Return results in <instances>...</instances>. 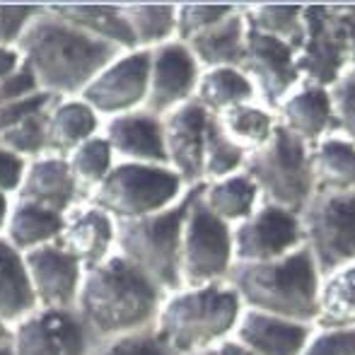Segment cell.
Returning <instances> with one entry per match:
<instances>
[{"label":"cell","mask_w":355,"mask_h":355,"mask_svg":"<svg viewBox=\"0 0 355 355\" xmlns=\"http://www.w3.org/2000/svg\"><path fill=\"white\" fill-rule=\"evenodd\" d=\"M128 27L136 39V49L162 46L177 39V5L169 3H126L123 5Z\"/></svg>","instance_id":"obj_32"},{"label":"cell","mask_w":355,"mask_h":355,"mask_svg":"<svg viewBox=\"0 0 355 355\" xmlns=\"http://www.w3.org/2000/svg\"><path fill=\"white\" fill-rule=\"evenodd\" d=\"M22 56H19L17 49H3L0 46V83H5V80L10 78V75H15L22 68Z\"/></svg>","instance_id":"obj_45"},{"label":"cell","mask_w":355,"mask_h":355,"mask_svg":"<svg viewBox=\"0 0 355 355\" xmlns=\"http://www.w3.org/2000/svg\"><path fill=\"white\" fill-rule=\"evenodd\" d=\"M355 68V5H304L297 46L302 83L331 87Z\"/></svg>","instance_id":"obj_7"},{"label":"cell","mask_w":355,"mask_h":355,"mask_svg":"<svg viewBox=\"0 0 355 355\" xmlns=\"http://www.w3.org/2000/svg\"><path fill=\"white\" fill-rule=\"evenodd\" d=\"M218 355H252L249 351H244L239 343H234L232 338H230L227 343H223V346L218 348Z\"/></svg>","instance_id":"obj_47"},{"label":"cell","mask_w":355,"mask_h":355,"mask_svg":"<svg viewBox=\"0 0 355 355\" xmlns=\"http://www.w3.org/2000/svg\"><path fill=\"white\" fill-rule=\"evenodd\" d=\"M0 355H12V348H10V341L0 343Z\"/></svg>","instance_id":"obj_49"},{"label":"cell","mask_w":355,"mask_h":355,"mask_svg":"<svg viewBox=\"0 0 355 355\" xmlns=\"http://www.w3.org/2000/svg\"><path fill=\"white\" fill-rule=\"evenodd\" d=\"M24 263L39 307L73 309L78 304L85 266L61 242L27 252Z\"/></svg>","instance_id":"obj_16"},{"label":"cell","mask_w":355,"mask_h":355,"mask_svg":"<svg viewBox=\"0 0 355 355\" xmlns=\"http://www.w3.org/2000/svg\"><path fill=\"white\" fill-rule=\"evenodd\" d=\"M234 263H266L288 257L304 244L302 218L273 203H261L232 227Z\"/></svg>","instance_id":"obj_12"},{"label":"cell","mask_w":355,"mask_h":355,"mask_svg":"<svg viewBox=\"0 0 355 355\" xmlns=\"http://www.w3.org/2000/svg\"><path fill=\"white\" fill-rule=\"evenodd\" d=\"M150 87V51H123L104 68L80 94L85 104L102 116V121L145 107Z\"/></svg>","instance_id":"obj_13"},{"label":"cell","mask_w":355,"mask_h":355,"mask_svg":"<svg viewBox=\"0 0 355 355\" xmlns=\"http://www.w3.org/2000/svg\"><path fill=\"white\" fill-rule=\"evenodd\" d=\"M24 169H27V159H22L19 155L10 153L0 145V191L15 196L22 184Z\"/></svg>","instance_id":"obj_44"},{"label":"cell","mask_w":355,"mask_h":355,"mask_svg":"<svg viewBox=\"0 0 355 355\" xmlns=\"http://www.w3.org/2000/svg\"><path fill=\"white\" fill-rule=\"evenodd\" d=\"M317 324L324 329L355 327V263L322 278Z\"/></svg>","instance_id":"obj_33"},{"label":"cell","mask_w":355,"mask_h":355,"mask_svg":"<svg viewBox=\"0 0 355 355\" xmlns=\"http://www.w3.org/2000/svg\"><path fill=\"white\" fill-rule=\"evenodd\" d=\"M102 116L80 97L56 99L46 116V155L68 157L102 131Z\"/></svg>","instance_id":"obj_24"},{"label":"cell","mask_w":355,"mask_h":355,"mask_svg":"<svg viewBox=\"0 0 355 355\" xmlns=\"http://www.w3.org/2000/svg\"><path fill=\"white\" fill-rule=\"evenodd\" d=\"M208 119H211V114L196 99L162 116L167 164L182 177L187 187H196V184L206 182L203 155H206Z\"/></svg>","instance_id":"obj_17"},{"label":"cell","mask_w":355,"mask_h":355,"mask_svg":"<svg viewBox=\"0 0 355 355\" xmlns=\"http://www.w3.org/2000/svg\"><path fill=\"white\" fill-rule=\"evenodd\" d=\"M89 355H177V353L155 334V329H145V331L128 334V336L97 341Z\"/></svg>","instance_id":"obj_39"},{"label":"cell","mask_w":355,"mask_h":355,"mask_svg":"<svg viewBox=\"0 0 355 355\" xmlns=\"http://www.w3.org/2000/svg\"><path fill=\"white\" fill-rule=\"evenodd\" d=\"M56 15L68 19L78 29L104 44H112L119 51H136V39L128 27L123 5L116 3H61L51 5Z\"/></svg>","instance_id":"obj_25"},{"label":"cell","mask_w":355,"mask_h":355,"mask_svg":"<svg viewBox=\"0 0 355 355\" xmlns=\"http://www.w3.org/2000/svg\"><path fill=\"white\" fill-rule=\"evenodd\" d=\"M66 159L71 164V172L75 182H78L80 191H83L85 201L97 191V187L109 177L114 164L119 162L112 145L102 136V131L89 138V141H85L80 148H75Z\"/></svg>","instance_id":"obj_34"},{"label":"cell","mask_w":355,"mask_h":355,"mask_svg":"<svg viewBox=\"0 0 355 355\" xmlns=\"http://www.w3.org/2000/svg\"><path fill=\"white\" fill-rule=\"evenodd\" d=\"M17 51L37 80L39 92L56 99L80 97L85 87L123 53L63 19L51 5L42 8L27 34L19 39Z\"/></svg>","instance_id":"obj_1"},{"label":"cell","mask_w":355,"mask_h":355,"mask_svg":"<svg viewBox=\"0 0 355 355\" xmlns=\"http://www.w3.org/2000/svg\"><path fill=\"white\" fill-rule=\"evenodd\" d=\"M63 225H66V215L53 213L49 208L37 206V203L22 201V198H12V208H10L3 237L17 252L27 254L39 247L58 242Z\"/></svg>","instance_id":"obj_27"},{"label":"cell","mask_w":355,"mask_h":355,"mask_svg":"<svg viewBox=\"0 0 355 355\" xmlns=\"http://www.w3.org/2000/svg\"><path fill=\"white\" fill-rule=\"evenodd\" d=\"M44 5H0V46L17 49Z\"/></svg>","instance_id":"obj_40"},{"label":"cell","mask_w":355,"mask_h":355,"mask_svg":"<svg viewBox=\"0 0 355 355\" xmlns=\"http://www.w3.org/2000/svg\"><path fill=\"white\" fill-rule=\"evenodd\" d=\"M102 136L112 145L119 162L167 164L162 119L145 109L107 119L102 123Z\"/></svg>","instance_id":"obj_19"},{"label":"cell","mask_w":355,"mask_h":355,"mask_svg":"<svg viewBox=\"0 0 355 355\" xmlns=\"http://www.w3.org/2000/svg\"><path fill=\"white\" fill-rule=\"evenodd\" d=\"M312 334V324L290 322L259 309H244L232 341L252 355H300Z\"/></svg>","instance_id":"obj_21"},{"label":"cell","mask_w":355,"mask_h":355,"mask_svg":"<svg viewBox=\"0 0 355 355\" xmlns=\"http://www.w3.org/2000/svg\"><path fill=\"white\" fill-rule=\"evenodd\" d=\"M164 297L167 293L159 285L114 254L85 271L75 309L94 341H104L153 329Z\"/></svg>","instance_id":"obj_2"},{"label":"cell","mask_w":355,"mask_h":355,"mask_svg":"<svg viewBox=\"0 0 355 355\" xmlns=\"http://www.w3.org/2000/svg\"><path fill=\"white\" fill-rule=\"evenodd\" d=\"M37 307L24 254L0 234V322L12 329Z\"/></svg>","instance_id":"obj_26"},{"label":"cell","mask_w":355,"mask_h":355,"mask_svg":"<svg viewBox=\"0 0 355 355\" xmlns=\"http://www.w3.org/2000/svg\"><path fill=\"white\" fill-rule=\"evenodd\" d=\"M247 32L249 22L244 15V5H237L232 15L220 19L211 29L196 34L189 42H182L189 46L193 58L198 61L201 71L211 68H239L244 61V49H247Z\"/></svg>","instance_id":"obj_23"},{"label":"cell","mask_w":355,"mask_h":355,"mask_svg":"<svg viewBox=\"0 0 355 355\" xmlns=\"http://www.w3.org/2000/svg\"><path fill=\"white\" fill-rule=\"evenodd\" d=\"M237 5H211V3H184L177 5V42H189L196 34L211 29L220 19L232 15Z\"/></svg>","instance_id":"obj_38"},{"label":"cell","mask_w":355,"mask_h":355,"mask_svg":"<svg viewBox=\"0 0 355 355\" xmlns=\"http://www.w3.org/2000/svg\"><path fill=\"white\" fill-rule=\"evenodd\" d=\"M300 355H355V327L322 329V331L312 334L309 343Z\"/></svg>","instance_id":"obj_42"},{"label":"cell","mask_w":355,"mask_h":355,"mask_svg":"<svg viewBox=\"0 0 355 355\" xmlns=\"http://www.w3.org/2000/svg\"><path fill=\"white\" fill-rule=\"evenodd\" d=\"M10 208H12V196L0 191V234L5 232V225H8V218H10Z\"/></svg>","instance_id":"obj_46"},{"label":"cell","mask_w":355,"mask_h":355,"mask_svg":"<svg viewBox=\"0 0 355 355\" xmlns=\"http://www.w3.org/2000/svg\"><path fill=\"white\" fill-rule=\"evenodd\" d=\"M203 187V184H201ZM201 187L187 213L182 234V288L225 283L234 266L232 227L208 211Z\"/></svg>","instance_id":"obj_10"},{"label":"cell","mask_w":355,"mask_h":355,"mask_svg":"<svg viewBox=\"0 0 355 355\" xmlns=\"http://www.w3.org/2000/svg\"><path fill=\"white\" fill-rule=\"evenodd\" d=\"M239 68L254 83L259 102L271 112H276L278 104L302 83L297 71V49L252 27L247 32V49Z\"/></svg>","instance_id":"obj_14"},{"label":"cell","mask_w":355,"mask_h":355,"mask_svg":"<svg viewBox=\"0 0 355 355\" xmlns=\"http://www.w3.org/2000/svg\"><path fill=\"white\" fill-rule=\"evenodd\" d=\"M94 343L75 307H37L10 329L12 355H89Z\"/></svg>","instance_id":"obj_11"},{"label":"cell","mask_w":355,"mask_h":355,"mask_svg":"<svg viewBox=\"0 0 355 355\" xmlns=\"http://www.w3.org/2000/svg\"><path fill=\"white\" fill-rule=\"evenodd\" d=\"M198 355H218V348H215V351H206V353H198Z\"/></svg>","instance_id":"obj_50"},{"label":"cell","mask_w":355,"mask_h":355,"mask_svg":"<svg viewBox=\"0 0 355 355\" xmlns=\"http://www.w3.org/2000/svg\"><path fill=\"white\" fill-rule=\"evenodd\" d=\"M338 119V133L355 145V68L329 87Z\"/></svg>","instance_id":"obj_41"},{"label":"cell","mask_w":355,"mask_h":355,"mask_svg":"<svg viewBox=\"0 0 355 355\" xmlns=\"http://www.w3.org/2000/svg\"><path fill=\"white\" fill-rule=\"evenodd\" d=\"M53 102H56V97H51L46 92H37L32 97L17 99V102L0 104V136L8 133L12 126H17L19 121H24L27 116H32V114L46 112Z\"/></svg>","instance_id":"obj_43"},{"label":"cell","mask_w":355,"mask_h":355,"mask_svg":"<svg viewBox=\"0 0 355 355\" xmlns=\"http://www.w3.org/2000/svg\"><path fill=\"white\" fill-rule=\"evenodd\" d=\"M242 172L257 184L261 203H273L297 215L304 213L317 193L312 145L288 131L283 123H278L263 148L249 153Z\"/></svg>","instance_id":"obj_6"},{"label":"cell","mask_w":355,"mask_h":355,"mask_svg":"<svg viewBox=\"0 0 355 355\" xmlns=\"http://www.w3.org/2000/svg\"><path fill=\"white\" fill-rule=\"evenodd\" d=\"M12 198L37 203V206L61 215H68L75 206L85 203L83 191L71 172V164L66 157H58V155H42V157L27 162L22 184Z\"/></svg>","instance_id":"obj_18"},{"label":"cell","mask_w":355,"mask_h":355,"mask_svg":"<svg viewBox=\"0 0 355 355\" xmlns=\"http://www.w3.org/2000/svg\"><path fill=\"white\" fill-rule=\"evenodd\" d=\"M198 187L201 184L189 189L182 201L167 211L116 223V254L167 295L182 288V234Z\"/></svg>","instance_id":"obj_5"},{"label":"cell","mask_w":355,"mask_h":355,"mask_svg":"<svg viewBox=\"0 0 355 355\" xmlns=\"http://www.w3.org/2000/svg\"><path fill=\"white\" fill-rule=\"evenodd\" d=\"M242 312V300L227 281L179 288L164 297L153 329L177 355H198L227 343Z\"/></svg>","instance_id":"obj_4"},{"label":"cell","mask_w":355,"mask_h":355,"mask_svg":"<svg viewBox=\"0 0 355 355\" xmlns=\"http://www.w3.org/2000/svg\"><path fill=\"white\" fill-rule=\"evenodd\" d=\"M193 99L208 114H215V116L225 114L227 109L239 107V104L259 102L254 83L242 68H211V71H203Z\"/></svg>","instance_id":"obj_30"},{"label":"cell","mask_w":355,"mask_h":355,"mask_svg":"<svg viewBox=\"0 0 355 355\" xmlns=\"http://www.w3.org/2000/svg\"><path fill=\"white\" fill-rule=\"evenodd\" d=\"M201 73V66L187 44L174 39V42L153 49L150 51V87L143 109L162 119L164 114L191 102Z\"/></svg>","instance_id":"obj_15"},{"label":"cell","mask_w":355,"mask_h":355,"mask_svg":"<svg viewBox=\"0 0 355 355\" xmlns=\"http://www.w3.org/2000/svg\"><path fill=\"white\" fill-rule=\"evenodd\" d=\"M300 218L322 278L355 263V189L314 193Z\"/></svg>","instance_id":"obj_9"},{"label":"cell","mask_w":355,"mask_h":355,"mask_svg":"<svg viewBox=\"0 0 355 355\" xmlns=\"http://www.w3.org/2000/svg\"><path fill=\"white\" fill-rule=\"evenodd\" d=\"M58 242L89 271L116 254V220L85 201L66 215Z\"/></svg>","instance_id":"obj_20"},{"label":"cell","mask_w":355,"mask_h":355,"mask_svg":"<svg viewBox=\"0 0 355 355\" xmlns=\"http://www.w3.org/2000/svg\"><path fill=\"white\" fill-rule=\"evenodd\" d=\"M189 189L167 164L116 162L87 201L119 223L167 211L182 201Z\"/></svg>","instance_id":"obj_8"},{"label":"cell","mask_w":355,"mask_h":355,"mask_svg":"<svg viewBox=\"0 0 355 355\" xmlns=\"http://www.w3.org/2000/svg\"><path fill=\"white\" fill-rule=\"evenodd\" d=\"M218 121L223 131L232 138V143H237L247 155L271 141L273 131L278 126L276 112L263 107L261 102H247L234 109H227L225 114H220Z\"/></svg>","instance_id":"obj_31"},{"label":"cell","mask_w":355,"mask_h":355,"mask_svg":"<svg viewBox=\"0 0 355 355\" xmlns=\"http://www.w3.org/2000/svg\"><path fill=\"white\" fill-rule=\"evenodd\" d=\"M312 169L317 193L353 191L355 189V145L341 133L312 145Z\"/></svg>","instance_id":"obj_29"},{"label":"cell","mask_w":355,"mask_h":355,"mask_svg":"<svg viewBox=\"0 0 355 355\" xmlns=\"http://www.w3.org/2000/svg\"><path fill=\"white\" fill-rule=\"evenodd\" d=\"M201 201L215 218L227 223L230 227H237L261 206V193L257 184L249 179V174L237 172L223 179L203 182Z\"/></svg>","instance_id":"obj_28"},{"label":"cell","mask_w":355,"mask_h":355,"mask_svg":"<svg viewBox=\"0 0 355 355\" xmlns=\"http://www.w3.org/2000/svg\"><path fill=\"white\" fill-rule=\"evenodd\" d=\"M51 109V107H49ZM46 112H39L27 116L24 121H19L17 126H12L8 133L0 136V145L10 153L19 155L22 159L32 162V159L46 155Z\"/></svg>","instance_id":"obj_37"},{"label":"cell","mask_w":355,"mask_h":355,"mask_svg":"<svg viewBox=\"0 0 355 355\" xmlns=\"http://www.w3.org/2000/svg\"><path fill=\"white\" fill-rule=\"evenodd\" d=\"M247 157L249 155L244 153L237 143H232V138L223 131L218 116L211 114L208 128H206V155H203V174H206V182L242 172Z\"/></svg>","instance_id":"obj_36"},{"label":"cell","mask_w":355,"mask_h":355,"mask_svg":"<svg viewBox=\"0 0 355 355\" xmlns=\"http://www.w3.org/2000/svg\"><path fill=\"white\" fill-rule=\"evenodd\" d=\"M252 29L300 46L304 34V5H244Z\"/></svg>","instance_id":"obj_35"},{"label":"cell","mask_w":355,"mask_h":355,"mask_svg":"<svg viewBox=\"0 0 355 355\" xmlns=\"http://www.w3.org/2000/svg\"><path fill=\"white\" fill-rule=\"evenodd\" d=\"M227 283L237 290L244 309H259L312 327L319 319L322 273L307 244L276 261L234 263Z\"/></svg>","instance_id":"obj_3"},{"label":"cell","mask_w":355,"mask_h":355,"mask_svg":"<svg viewBox=\"0 0 355 355\" xmlns=\"http://www.w3.org/2000/svg\"><path fill=\"white\" fill-rule=\"evenodd\" d=\"M278 123L314 145L322 138L338 133V119L329 87L312 83H300L276 109Z\"/></svg>","instance_id":"obj_22"},{"label":"cell","mask_w":355,"mask_h":355,"mask_svg":"<svg viewBox=\"0 0 355 355\" xmlns=\"http://www.w3.org/2000/svg\"><path fill=\"white\" fill-rule=\"evenodd\" d=\"M5 341H10V329L0 322V343H5Z\"/></svg>","instance_id":"obj_48"}]
</instances>
